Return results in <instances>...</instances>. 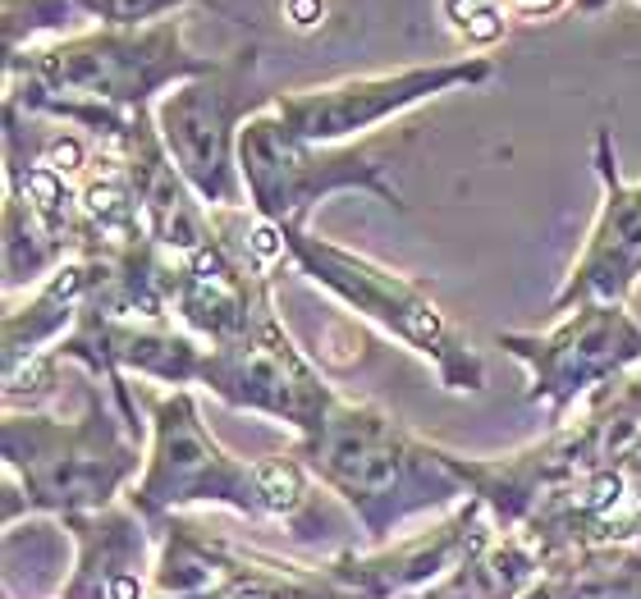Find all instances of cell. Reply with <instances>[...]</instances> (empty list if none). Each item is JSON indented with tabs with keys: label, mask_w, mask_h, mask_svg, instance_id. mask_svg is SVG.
Masks as SVG:
<instances>
[{
	"label": "cell",
	"mask_w": 641,
	"mask_h": 599,
	"mask_svg": "<svg viewBox=\"0 0 641 599\" xmlns=\"http://www.w3.org/2000/svg\"><path fill=\"white\" fill-rule=\"evenodd\" d=\"M184 23L179 19H161L151 28H101V33H83L56 46H42L28 56V73L37 83H46V92H73V96H92L106 101V106H138L142 101L174 83V78H197L207 73L216 60H193L184 46H179Z\"/></svg>",
	"instance_id": "cell-1"
},
{
	"label": "cell",
	"mask_w": 641,
	"mask_h": 599,
	"mask_svg": "<svg viewBox=\"0 0 641 599\" xmlns=\"http://www.w3.org/2000/svg\"><path fill=\"white\" fill-rule=\"evenodd\" d=\"M491 73L485 60L463 65H440V69H403V73H380V78H348V83L330 88H302L294 96H275V115L298 142H330L357 134L367 124L390 119L394 111L413 106L422 96H435L454 83H477Z\"/></svg>",
	"instance_id": "cell-2"
},
{
	"label": "cell",
	"mask_w": 641,
	"mask_h": 599,
	"mask_svg": "<svg viewBox=\"0 0 641 599\" xmlns=\"http://www.w3.org/2000/svg\"><path fill=\"white\" fill-rule=\"evenodd\" d=\"M252 73V46L239 50L234 60L211 65L207 73H197L188 88H179L161 101V128L165 147L179 155V165L193 184L234 201V174H229V124L243 111V78Z\"/></svg>",
	"instance_id": "cell-3"
},
{
	"label": "cell",
	"mask_w": 641,
	"mask_h": 599,
	"mask_svg": "<svg viewBox=\"0 0 641 599\" xmlns=\"http://www.w3.org/2000/svg\"><path fill=\"white\" fill-rule=\"evenodd\" d=\"M285 239L298 252V262L312 270V279H325L340 298H348L353 307H363L367 316L385 321L399 338H408L413 348H422L426 357H435V361H440V371H445V380H449V389H454V367H449V361L454 357L458 361H472V357H468V348L454 344L449 325L435 316L431 302L417 298L413 284H403L399 275L380 270L371 262H357V256H348V252H335V247H325V243L302 239L294 224H285Z\"/></svg>",
	"instance_id": "cell-4"
},
{
	"label": "cell",
	"mask_w": 641,
	"mask_h": 599,
	"mask_svg": "<svg viewBox=\"0 0 641 599\" xmlns=\"http://www.w3.org/2000/svg\"><path fill=\"white\" fill-rule=\"evenodd\" d=\"M504 344L536 361V389L531 399L554 394V403H569L592 376H605L641 353V334L619 307H592L582 321L559 330L554 338H504Z\"/></svg>",
	"instance_id": "cell-5"
},
{
	"label": "cell",
	"mask_w": 641,
	"mask_h": 599,
	"mask_svg": "<svg viewBox=\"0 0 641 599\" xmlns=\"http://www.w3.org/2000/svg\"><path fill=\"white\" fill-rule=\"evenodd\" d=\"M600 174H605V211L592 233L582 266L573 270V284L563 289L559 307L582 298H623L632 279L641 275V188H623L609 174V138H600Z\"/></svg>",
	"instance_id": "cell-6"
},
{
	"label": "cell",
	"mask_w": 641,
	"mask_h": 599,
	"mask_svg": "<svg viewBox=\"0 0 641 599\" xmlns=\"http://www.w3.org/2000/svg\"><path fill=\"white\" fill-rule=\"evenodd\" d=\"M454 28L468 46H491L504 37V5L500 0H445Z\"/></svg>",
	"instance_id": "cell-7"
},
{
	"label": "cell",
	"mask_w": 641,
	"mask_h": 599,
	"mask_svg": "<svg viewBox=\"0 0 641 599\" xmlns=\"http://www.w3.org/2000/svg\"><path fill=\"white\" fill-rule=\"evenodd\" d=\"M174 5H184V0H101L96 14L106 19L111 28H138V23H147V19L170 14ZM202 5L220 10V0H202Z\"/></svg>",
	"instance_id": "cell-8"
},
{
	"label": "cell",
	"mask_w": 641,
	"mask_h": 599,
	"mask_svg": "<svg viewBox=\"0 0 641 599\" xmlns=\"http://www.w3.org/2000/svg\"><path fill=\"white\" fill-rule=\"evenodd\" d=\"M42 165H50L56 174H79V170L88 165V147H83L79 138H50Z\"/></svg>",
	"instance_id": "cell-9"
},
{
	"label": "cell",
	"mask_w": 641,
	"mask_h": 599,
	"mask_svg": "<svg viewBox=\"0 0 641 599\" xmlns=\"http://www.w3.org/2000/svg\"><path fill=\"white\" fill-rule=\"evenodd\" d=\"M285 14L294 28H317L321 14H325V0H285Z\"/></svg>",
	"instance_id": "cell-10"
},
{
	"label": "cell",
	"mask_w": 641,
	"mask_h": 599,
	"mask_svg": "<svg viewBox=\"0 0 641 599\" xmlns=\"http://www.w3.org/2000/svg\"><path fill=\"white\" fill-rule=\"evenodd\" d=\"M513 5H518L523 14H554L563 0H513Z\"/></svg>",
	"instance_id": "cell-11"
},
{
	"label": "cell",
	"mask_w": 641,
	"mask_h": 599,
	"mask_svg": "<svg viewBox=\"0 0 641 599\" xmlns=\"http://www.w3.org/2000/svg\"><path fill=\"white\" fill-rule=\"evenodd\" d=\"M83 5H88V10H96V5H101V0H83Z\"/></svg>",
	"instance_id": "cell-12"
}]
</instances>
